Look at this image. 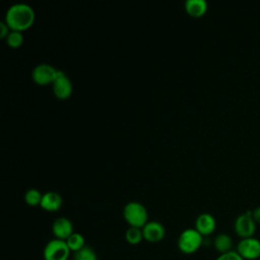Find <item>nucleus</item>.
<instances>
[{
  "instance_id": "obj_10",
  "label": "nucleus",
  "mask_w": 260,
  "mask_h": 260,
  "mask_svg": "<svg viewBox=\"0 0 260 260\" xmlns=\"http://www.w3.org/2000/svg\"><path fill=\"white\" fill-rule=\"evenodd\" d=\"M52 232L55 236V239L66 241L74 233L73 224L70 219L66 217H58L53 222Z\"/></svg>"
},
{
  "instance_id": "obj_11",
  "label": "nucleus",
  "mask_w": 260,
  "mask_h": 260,
  "mask_svg": "<svg viewBox=\"0 0 260 260\" xmlns=\"http://www.w3.org/2000/svg\"><path fill=\"white\" fill-rule=\"evenodd\" d=\"M215 226V219L209 213H201L195 220V230L203 237L211 235L214 232Z\"/></svg>"
},
{
  "instance_id": "obj_18",
  "label": "nucleus",
  "mask_w": 260,
  "mask_h": 260,
  "mask_svg": "<svg viewBox=\"0 0 260 260\" xmlns=\"http://www.w3.org/2000/svg\"><path fill=\"white\" fill-rule=\"evenodd\" d=\"M42 197H43V194H41V192L35 188L27 190L24 195L25 202L30 206L40 205L41 201H42Z\"/></svg>"
},
{
  "instance_id": "obj_3",
  "label": "nucleus",
  "mask_w": 260,
  "mask_h": 260,
  "mask_svg": "<svg viewBox=\"0 0 260 260\" xmlns=\"http://www.w3.org/2000/svg\"><path fill=\"white\" fill-rule=\"evenodd\" d=\"M203 243V236L195 229L184 230L178 238V249L184 254H193L199 250Z\"/></svg>"
},
{
  "instance_id": "obj_8",
  "label": "nucleus",
  "mask_w": 260,
  "mask_h": 260,
  "mask_svg": "<svg viewBox=\"0 0 260 260\" xmlns=\"http://www.w3.org/2000/svg\"><path fill=\"white\" fill-rule=\"evenodd\" d=\"M53 91L56 98L60 100L69 98L72 92V83L66 74L61 70L57 71L56 78L53 82Z\"/></svg>"
},
{
  "instance_id": "obj_1",
  "label": "nucleus",
  "mask_w": 260,
  "mask_h": 260,
  "mask_svg": "<svg viewBox=\"0 0 260 260\" xmlns=\"http://www.w3.org/2000/svg\"><path fill=\"white\" fill-rule=\"evenodd\" d=\"M35 17V11L28 4L15 3L7 9L5 22L12 30L21 31L31 26Z\"/></svg>"
},
{
  "instance_id": "obj_13",
  "label": "nucleus",
  "mask_w": 260,
  "mask_h": 260,
  "mask_svg": "<svg viewBox=\"0 0 260 260\" xmlns=\"http://www.w3.org/2000/svg\"><path fill=\"white\" fill-rule=\"evenodd\" d=\"M187 13L193 17L202 16L207 10V3L204 0H187L185 3Z\"/></svg>"
},
{
  "instance_id": "obj_20",
  "label": "nucleus",
  "mask_w": 260,
  "mask_h": 260,
  "mask_svg": "<svg viewBox=\"0 0 260 260\" xmlns=\"http://www.w3.org/2000/svg\"><path fill=\"white\" fill-rule=\"evenodd\" d=\"M215 260H244V259L240 256V254L236 250H233L224 254H219V256Z\"/></svg>"
},
{
  "instance_id": "obj_15",
  "label": "nucleus",
  "mask_w": 260,
  "mask_h": 260,
  "mask_svg": "<svg viewBox=\"0 0 260 260\" xmlns=\"http://www.w3.org/2000/svg\"><path fill=\"white\" fill-rule=\"evenodd\" d=\"M125 239H126L127 243L130 245L139 244L142 240H144L142 229L135 228V226H129L125 233Z\"/></svg>"
},
{
  "instance_id": "obj_7",
  "label": "nucleus",
  "mask_w": 260,
  "mask_h": 260,
  "mask_svg": "<svg viewBox=\"0 0 260 260\" xmlns=\"http://www.w3.org/2000/svg\"><path fill=\"white\" fill-rule=\"evenodd\" d=\"M57 71L58 70L55 69L52 65L43 63L39 64L34 68L31 76L36 83L40 85H46L54 82L57 75Z\"/></svg>"
},
{
  "instance_id": "obj_2",
  "label": "nucleus",
  "mask_w": 260,
  "mask_h": 260,
  "mask_svg": "<svg viewBox=\"0 0 260 260\" xmlns=\"http://www.w3.org/2000/svg\"><path fill=\"white\" fill-rule=\"evenodd\" d=\"M123 216L130 226L142 229L148 221V213L146 208L144 205L136 201L129 202L124 206Z\"/></svg>"
},
{
  "instance_id": "obj_17",
  "label": "nucleus",
  "mask_w": 260,
  "mask_h": 260,
  "mask_svg": "<svg viewBox=\"0 0 260 260\" xmlns=\"http://www.w3.org/2000/svg\"><path fill=\"white\" fill-rule=\"evenodd\" d=\"M74 260H96V254L94 250L89 246H84L80 250L74 253Z\"/></svg>"
},
{
  "instance_id": "obj_12",
  "label": "nucleus",
  "mask_w": 260,
  "mask_h": 260,
  "mask_svg": "<svg viewBox=\"0 0 260 260\" xmlns=\"http://www.w3.org/2000/svg\"><path fill=\"white\" fill-rule=\"evenodd\" d=\"M40 205L43 209L47 211H56L62 205V197L57 192H53V191L47 192L43 194Z\"/></svg>"
},
{
  "instance_id": "obj_6",
  "label": "nucleus",
  "mask_w": 260,
  "mask_h": 260,
  "mask_svg": "<svg viewBox=\"0 0 260 260\" xmlns=\"http://www.w3.org/2000/svg\"><path fill=\"white\" fill-rule=\"evenodd\" d=\"M236 251L244 260H256L260 257V241L254 237L241 239Z\"/></svg>"
},
{
  "instance_id": "obj_19",
  "label": "nucleus",
  "mask_w": 260,
  "mask_h": 260,
  "mask_svg": "<svg viewBox=\"0 0 260 260\" xmlns=\"http://www.w3.org/2000/svg\"><path fill=\"white\" fill-rule=\"evenodd\" d=\"M23 42V36L21 31L11 30L7 36V44L11 48H18Z\"/></svg>"
},
{
  "instance_id": "obj_16",
  "label": "nucleus",
  "mask_w": 260,
  "mask_h": 260,
  "mask_svg": "<svg viewBox=\"0 0 260 260\" xmlns=\"http://www.w3.org/2000/svg\"><path fill=\"white\" fill-rule=\"evenodd\" d=\"M67 243V246L69 247L70 251L75 253L77 252L78 250H80L81 248H83L85 246V241H84V238L81 234L79 233H73L66 241Z\"/></svg>"
},
{
  "instance_id": "obj_14",
  "label": "nucleus",
  "mask_w": 260,
  "mask_h": 260,
  "mask_svg": "<svg viewBox=\"0 0 260 260\" xmlns=\"http://www.w3.org/2000/svg\"><path fill=\"white\" fill-rule=\"evenodd\" d=\"M213 246L219 254H224L233 251V240L226 234H219L215 237Z\"/></svg>"
},
{
  "instance_id": "obj_22",
  "label": "nucleus",
  "mask_w": 260,
  "mask_h": 260,
  "mask_svg": "<svg viewBox=\"0 0 260 260\" xmlns=\"http://www.w3.org/2000/svg\"><path fill=\"white\" fill-rule=\"evenodd\" d=\"M252 216L254 218V220L256 221V223H259L260 224V206L255 208L253 211H252Z\"/></svg>"
},
{
  "instance_id": "obj_4",
  "label": "nucleus",
  "mask_w": 260,
  "mask_h": 260,
  "mask_svg": "<svg viewBox=\"0 0 260 260\" xmlns=\"http://www.w3.org/2000/svg\"><path fill=\"white\" fill-rule=\"evenodd\" d=\"M71 251L63 240L54 239L49 241L43 252L45 260H68Z\"/></svg>"
},
{
  "instance_id": "obj_5",
  "label": "nucleus",
  "mask_w": 260,
  "mask_h": 260,
  "mask_svg": "<svg viewBox=\"0 0 260 260\" xmlns=\"http://www.w3.org/2000/svg\"><path fill=\"white\" fill-rule=\"evenodd\" d=\"M235 232L241 239L253 237L256 231V221L252 216V211L240 214L235 220Z\"/></svg>"
},
{
  "instance_id": "obj_21",
  "label": "nucleus",
  "mask_w": 260,
  "mask_h": 260,
  "mask_svg": "<svg viewBox=\"0 0 260 260\" xmlns=\"http://www.w3.org/2000/svg\"><path fill=\"white\" fill-rule=\"evenodd\" d=\"M8 25L6 22H0V38H4L7 37L9 31H8Z\"/></svg>"
},
{
  "instance_id": "obj_9",
  "label": "nucleus",
  "mask_w": 260,
  "mask_h": 260,
  "mask_svg": "<svg viewBox=\"0 0 260 260\" xmlns=\"http://www.w3.org/2000/svg\"><path fill=\"white\" fill-rule=\"evenodd\" d=\"M143 239L149 243L160 242L166 235L165 226L158 221H147V223L142 228Z\"/></svg>"
}]
</instances>
